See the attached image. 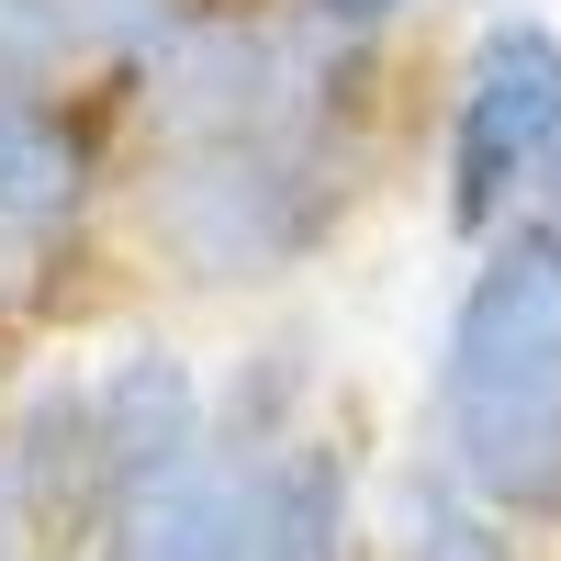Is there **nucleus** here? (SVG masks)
I'll list each match as a JSON object with an SVG mask.
<instances>
[{
	"instance_id": "0eeeda50",
	"label": "nucleus",
	"mask_w": 561,
	"mask_h": 561,
	"mask_svg": "<svg viewBox=\"0 0 561 561\" xmlns=\"http://www.w3.org/2000/svg\"><path fill=\"white\" fill-rule=\"evenodd\" d=\"M0 505H12L23 528L102 517V449H90V382L79 370L23 382L12 427H0Z\"/></svg>"
},
{
	"instance_id": "6e6552de",
	"label": "nucleus",
	"mask_w": 561,
	"mask_h": 561,
	"mask_svg": "<svg viewBox=\"0 0 561 561\" xmlns=\"http://www.w3.org/2000/svg\"><path fill=\"white\" fill-rule=\"evenodd\" d=\"M248 561H359V472L348 449L304 427L293 449L259 460V539Z\"/></svg>"
},
{
	"instance_id": "f8f14e48",
	"label": "nucleus",
	"mask_w": 561,
	"mask_h": 561,
	"mask_svg": "<svg viewBox=\"0 0 561 561\" xmlns=\"http://www.w3.org/2000/svg\"><path fill=\"white\" fill-rule=\"evenodd\" d=\"M550 214H561V203H550Z\"/></svg>"
},
{
	"instance_id": "f03ea898",
	"label": "nucleus",
	"mask_w": 561,
	"mask_h": 561,
	"mask_svg": "<svg viewBox=\"0 0 561 561\" xmlns=\"http://www.w3.org/2000/svg\"><path fill=\"white\" fill-rule=\"evenodd\" d=\"M539 180H561V23L483 12L438 113V214L449 237H505Z\"/></svg>"
},
{
	"instance_id": "423d86ee",
	"label": "nucleus",
	"mask_w": 561,
	"mask_h": 561,
	"mask_svg": "<svg viewBox=\"0 0 561 561\" xmlns=\"http://www.w3.org/2000/svg\"><path fill=\"white\" fill-rule=\"evenodd\" d=\"M90 124L57 90H0V259H57L90 214Z\"/></svg>"
},
{
	"instance_id": "9d476101",
	"label": "nucleus",
	"mask_w": 561,
	"mask_h": 561,
	"mask_svg": "<svg viewBox=\"0 0 561 561\" xmlns=\"http://www.w3.org/2000/svg\"><path fill=\"white\" fill-rule=\"evenodd\" d=\"M415 12V0H293V23L314 34V45H337V57H359V45H382L393 23Z\"/></svg>"
},
{
	"instance_id": "f257e3e1",
	"label": "nucleus",
	"mask_w": 561,
	"mask_h": 561,
	"mask_svg": "<svg viewBox=\"0 0 561 561\" xmlns=\"http://www.w3.org/2000/svg\"><path fill=\"white\" fill-rule=\"evenodd\" d=\"M359 203V124L348 102H314L293 124L169 147L147 180V237L192 293H248V280L304 270Z\"/></svg>"
},
{
	"instance_id": "1a4fd4ad",
	"label": "nucleus",
	"mask_w": 561,
	"mask_h": 561,
	"mask_svg": "<svg viewBox=\"0 0 561 561\" xmlns=\"http://www.w3.org/2000/svg\"><path fill=\"white\" fill-rule=\"evenodd\" d=\"M393 561H517V539H505V517H483L438 460H415L393 483Z\"/></svg>"
},
{
	"instance_id": "20e7f679",
	"label": "nucleus",
	"mask_w": 561,
	"mask_h": 561,
	"mask_svg": "<svg viewBox=\"0 0 561 561\" xmlns=\"http://www.w3.org/2000/svg\"><path fill=\"white\" fill-rule=\"evenodd\" d=\"M90 382V449H102V505L113 494H147L169 472H192L214 460V393L203 370L180 359L169 337H124L79 370Z\"/></svg>"
},
{
	"instance_id": "9b49d317",
	"label": "nucleus",
	"mask_w": 561,
	"mask_h": 561,
	"mask_svg": "<svg viewBox=\"0 0 561 561\" xmlns=\"http://www.w3.org/2000/svg\"><path fill=\"white\" fill-rule=\"evenodd\" d=\"M0 561H23V517H12V505H0Z\"/></svg>"
},
{
	"instance_id": "7ed1b4c3",
	"label": "nucleus",
	"mask_w": 561,
	"mask_h": 561,
	"mask_svg": "<svg viewBox=\"0 0 561 561\" xmlns=\"http://www.w3.org/2000/svg\"><path fill=\"white\" fill-rule=\"evenodd\" d=\"M472 393H561V214L550 203L483 237L472 280L438 325L427 404H472Z\"/></svg>"
},
{
	"instance_id": "39448f33",
	"label": "nucleus",
	"mask_w": 561,
	"mask_h": 561,
	"mask_svg": "<svg viewBox=\"0 0 561 561\" xmlns=\"http://www.w3.org/2000/svg\"><path fill=\"white\" fill-rule=\"evenodd\" d=\"M427 460L505 528L561 517V393H472L427 404Z\"/></svg>"
}]
</instances>
